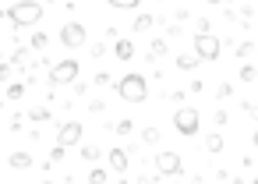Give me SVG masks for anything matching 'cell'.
<instances>
[{"label": "cell", "mask_w": 258, "mask_h": 184, "mask_svg": "<svg viewBox=\"0 0 258 184\" xmlns=\"http://www.w3.org/2000/svg\"><path fill=\"white\" fill-rule=\"evenodd\" d=\"M103 106H106L103 99H92V103H89V110H92V113H103Z\"/></svg>", "instance_id": "8d00e7d4"}, {"label": "cell", "mask_w": 258, "mask_h": 184, "mask_svg": "<svg viewBox=\"0 0 258 184\" xmlns=\"http://www.w3.org/2000/svg\"><path fill=\"white\" fill-rule=\"evenodd\" d=\"M219 53H223V39H219V36H212V32H205V36H195V57H198L202 64H212V60H219Z\"/></svg>", "instance_id": "5b68a950"}, {"label": "cell", "mask_w": 258, "mask_h": 184, "mask_svg": "<svg viewBox=\"0 0 258 184\" xmlns=\"http://www.w3.org/2000/svg\"><path fill=\"white\" fill-rule=\"evenodd\" d=\"M237 78L251 85V82H258V68H254V64H240V71H237Z\"/></svg>", "instance_id": "ffe728a7"}, {"label": "cell", "mask_w": 258, "mask_h": 184, "mask_svg": "<svg viewBox=\"0 0 258 184\" xmlns=\"http://www.w3.org/2000/svg\"><path fill=\"white\" fill-rule=\"evenodd\" d=\"M117 96L124 99V103H145L149 99V82H145V75H124L120 82H117Z\"/></svg>", "instance_id": "7a4b0ae2"}, {"label": "cell", "mask_w": 258, "mask_h": 184, "mask_svg": "<svg viewBox=\"0 0 258 184\" xmlns=\"http://www.w3.org/2000/svg\"><path fill=\"white\" fill-rule=\"evenodd\" d=\"M22 96H25V85H22V82H11V85L4 89V99H11V103L22 99Z\"/></svg>", "instance_id": "7402d4cb"}, {"label": "cell", "mask_w": 258, "mask_h": 184, "mask_svg": "<svg viewBox=\"0 0 258 184\" xmlns=\"http://www.w3.org/2000/svg\"><path fill=\"white\" fill-rule=\"evenodd\" d=\"M22 120H25V113H15L11 117V131H22Z\"/></svg>", "instance_id": "e575fe53"}, {"label": "cell", "mask_w": 258, "mask_h": 184, "mask_svg": "<svg viewBox=\"0 0 258 184\" xmlns=\"http://www.w3.org/2000/svg\"><path fill=\"white\" fill-rule=\"evenodd\" d=\"M11 78V64L8 60H0V82H8Z\"/></svg>", "instance_id": "d6a6232c"}, {"label": "cell", "mask_w": 258, "mask_h": 184, "mask_svg": "<svg viewBox=\"0 0 258 184\" xmlns=\"http://www.w3.org/2000/svg\"><path fill=\"white\" fill-rule=\"evenodd\" d=\"M226 120H230V113H226V110H216V117H212V124H219V128H223Z\"/></svg>", "instance_id": "f546056e"}, {"label": "cell", "mask_w": 258, "mask_h": 184, "mask_svg": "<svg viewBox=\"0 0 258 184\" xmlns=\"http://www.w3.org/2000/svg\"><path fill=\"white\" fill-rule=\"evenodd\" d=\"M92 82H96V85H110V82H113V78H110V75H106V71H99V75H96V78H92Z\"/></svg>", "instance_id": "836d02e7"}, {"label": "cell", "mask_w": 258, "mask_h": 184, "mask_svg": "<svg viewBox=\"0 0 258 184\" xmlns=\"http://www.w3.org/2000/svg\"><path fill=\"white\" fill-rule=\"evenodd\" d=\"M212 96H216V99H219V103H223V99H230V96H233V82H219V85H216V92H212Z\"/></svg>", "instance_id": "cb8c5ba5"}, {"label": "cell", "mask_w": 258, "mask_h": 184, "mask_svg": "<svg viewBox=\"0 0 258 184\" xmlns=\"http://www.w3.org/2000/svg\"><path fill=\"white\" fill-rule=\"evenodd\" d=\"M106 4L117 11H135V8H142V0H106Z\"/></svg>", "instance_id": "603a6c76"}, {"label": "cell", "mask_w": 258, "mask_h": 184, "mask_svg": "<svg viewBox=\"0 0 258 184\" xmlns=\"http://www.w3.org/2000/svg\"><path fill=\"white\" fill-rule=\"evenodd\" d=\"M202 142H205V152H209V156H219V152L226 149V142H223V135H219V131H212V135H205Z\"/></svg>", "instance_id": "4fadbf2b"}, {"label": "cell", "mask_w": 258, "mask_h": 184, "mask_svg": "<svg viewBox=\"0 0 258 184\" xmlns=\"http://www.w3.org/2000/svg\"><path fill=\"white\" fill-rule=\"evenodd\" d=\"M106 163H110V170H113V173H127L131 156H127V149H110V152H106Z\"/></svg>", "instance_id": "9c48e42d"}, {"label": "cell", "mask_w": 258, "mask_h": 184, "mask_svg": "<svg viewBox=\"0 0 258 184\" xmlns=\"http://www.w3.org/2000/svg\"><path fill=\"white\" fill-rule=\"evenodd\" d=\"M244 113H247L251 120H258V103H244Z\"/></svg>", "instance_id": "1f68e13d"}, {"label": "cell", "mask_w": 258, "mask_h": 184, "mask_svg": "<svg viewBox=\"0 0 258 184\" xmlns=\"http://www.w3.org/2000/svg\"><path fill=\"white\" fill-rule=\"evenodd\" d=\"M173 64H177V71H195V68H198L202 60H198L195 53H180V57H177Z\"/></svg>", "instance_id": "e0dca14e"}, {"label": "cell", "mask_w": 258, "mask_h": 184, "mask_svg": "<svg viewBox=\"0 0 258 184\" xmlns=\"http://www.w3.org/2000/svg\"><path fill=\"white\" fill-rule=\"evenodd\" d=\"M60 159H64V149L53 145V149H50V163H60Z\"/></svg>", "instance_id": "4dcf8cb0"}, {"label": "cell", "mask_w": 258, "mask_h": 184, "mask_svg": "<svg viewBox=\"0 0 258 184\" xmlns=\"http://www.w3.org/2000/svg\"><path fill=\"white\" fill-rule=\"evenodd\" d=\"M85 39H89V32H85V25H82V22H68V25L60 29V43H64L68 50L85 46Z\"/></svg>", "instance_id": "ba28073f"}, {"label": "cell", "mask_w": 258, "mask_h": 184, "mask_svg": "<svg viewBox=\"0 0 258 184\" xmlns=\"http://www.w3.org/2000/svg\"><path fill=\"white\" fill-rule=\"evenodd\" d=\"M32 64H36V60H32V50H29V46H15V50H11V68L32 71Z\"/></svg>", "instance_id": "8fae6325"}, {"label": "cell", "mask_w": 258, "mask_h": 184, "mask_svg": "<svg viewBox=\"0 0 258 184\" xmlns=\"http://www.w3.org/2000/svg\"><path fill=\"white\" fill-rule=\"evenodd\" d=\"M198 128H202L198 106H177V113H173V131L184 135V138H191V135H198Z\"/></svg>", "instance_id": "277c9868"}, {"label": "cell", "mask_w": 258, "mask_h": 184, "mask_svg": "<svg viewBox=\"0 0 258 184\" xmlns=\"http://www.w3.org/2000/svg\"><path fill=\"white\" fill-rule=\"evenodd\" d=\"M251 145H254V149H258V128H254V131H251Z\"/></svg>", "instance_id": "74e56055"}, {"label": "cell", "mask_w": 258, "mask_h": 184, "mask_svg": "<svg viewBox=\"0 0 258 184\" xmlns=\"http://www.w3.org/2000/svg\"><path fill=\"white\" fill-rule=\"evenodd\" d=\"M152 25H156V18H152V15H149V11H142V15H138V18H135V22H131V29H135V32H138V36H142V32H149V29H152Z\"/></svg>", "instance_id": "9a60e30c"}, {"label": "cell", "mask_w": 258, "mask_h": 184, "mask_svg": "<svg viewBox=\"0 0 258 184\" xmlns=\"http://www.w3.org/2000/svg\"><path fill=\"white\" fill-rule=\"evenodd\" d=\"M0 18H8V22L22 32V29H29V25H39L43 4H39V0H18V4H11L8 11H0Z\"/></svg>", "instance_id": "6da1fadb"}, {"label": "cell", "mask_w": 258, "mask_h": 184, "mask_svg": "<svg viewBox=\"0 0 258 184\" xmlns=\"http://www.w3.org/2000/svg\"><path fill=\"white\" fill-rule=\"evenodd\" d=\"M39 184H53V180H39Z\"/></svg>", "instance_id": "60d3db41"}, {"label": "cell", "mask_w": 258, "mask_h": 184, "mask_svg": "<svg viewBox=\"0 0 258 184\" xmlns=\"http://www.w3.org/2000/svg\"><path fill=\"white\" fill-rule=\"evenodd\" d=\"M46 46H50V36L46 32H32L29 36V50H46Z\"/></svg>", "instance_id": "d6986e66"}, {"label": "cell", "mask_w": 258, "mask_h": 184, "mask_svg": "<svg viewBox=\"0 0 258 184\" xmlns=\"http://www.w3.org/2000/svg\"><path fill=\"white\" fill-rule=\"evenodd\" d=\"M25 120H32V124H46V120H50V110H46V106H32Z\"/></svg>", "instance_id": "44dd1931"}, {"label": "cell", "mask_w": 258, "mask_h": 184, "mask_svg": "<svg viewBox=\"0 0 258 184\" xmlns=\"http://www.w3.org/2000/svg\"><path fill=\"white\" fill-rule=\"evenodd\" d=\"M89 57H92V60H103V57H106V43H92V46H89Z\"/></svg>", "instance_id": "4316f807"}, {"label": "cell", "mask_w": 258, "mask_h": 184, "mask_svg": "<svg viewBox=\"0 0 258 184\" xmlns=\"http://www.w3.org/2000/svg\"><path fill=\"white\" fill-rule=\"evenodd\" d=\"M202 89H205V82H202V78H195V82L187 85V92H202Z\"/></svg>", "instance_id": "d590c367"}, {"label": "cell", "mask_w": 258, "mask_h": 184, "mask_svg": "<svg viewBox=\"0 0 258 184\" xmlns=\"http://www.w3.org/2000/svg\"><path fill=\"white\" fill-rule=\"evenodd\" d=\"M251 184H258V177H251Z\"/></svg>", "instance_id": "b9f144b4"}, {"label": "cell", "mask_w": 258, "mask_h": 184, "mask_svg": "<svg viewBox=\"0 0 258 184\" xmlns=\"http://www.w3.org/2000/svg\"><path fill=\"white\" fill-rule=\"evenodd\" d=\"M106 180H110V173H106L103 166H92V170H89V184H106Z\"/></svg>", "instance_id": "d4e9b609"}, {"label": "cell", "mask_w": 258, "mask_h": 184, "mask_svg": "<svg viewBox=\"0 0 258 184\" xmlns=\"http://www.w3.org/2000/svg\"><path fill=\"white\" fill-rule=\"evenodd\" d=\"M82 138H85L82 120H64V124L57 128V145H60V149H71V145H78Z\"/></svg>", "instance_id": "52a82bcc"}, {"label": "cell", "mask_w": 258, "mask_h": 184, "mask_svg": "<svg viewBox=\"0 0 258 184\" xmlns=\"http://www.w3.org/2000/svg\"><path fill=\"white\" fill-rule=\"evenodd\" d=\"M180 170H184V163H180V156L173 149H159L156 152V173L159 177H180Z\"/></svg>", "instance_id": "8992f818"}, {"label": "cell", "mask_w": 258, "mask_h": 184, "mask_svg": "<svg viewBox=\"0 0 258 184\" xmlns=\"http://www.w3.org/2000/svg\"><path fill=\"white\" fill-rule=\"evenodd\" d=\"M0 110H4V96H0Z\"/></svg>", "instance_id": "ab89813d"}, {"label": "cell", "mask_w": 258, "mask_h": 184, "mask_svg": "<svg viewBox=\"0 0 258 184\" xmlns=\"http://www.w3.org/2000/svg\"><path fill=\"white\" fill-rule=\"evenodd\" d=\"M32 163H36V159H32L29 149H15V152L8 156V166H11V170H32Z\"/></svg>", "instance_id": "30bf717a"}, {"label": "cell", "mask_w": 258, "mask_h": 184, "mask_svg": "<svg viewBox=\"0 0 258 184\" xmlns=\"http://www.w3.org/2000/svg\"><path fill=\"white\" fill-rule=\"evenodd\" d=\"M106 131H113V135H120V138H127V135L135 131V120H131V117H120L117 124L110 120V124H106Z\"/></svg>", "instance_id": "5bb4252c"}, {"label": "cell", "mask_w": 258, "mask_h": 184, "mask_svg": "<svg viewBox=\"0 0 258 184\" xmlns=\"http://www.w3.org/2000/svg\"><path fill=\"white\" fill-rule=\"evenodd\" d=\"M159 138H163V131H159L156 124H149V128H142V142H145V145H159Z\"/></svg>", "instance_id": "ac0fdd59"}, {"label": "cell", "mask_w": 258, "mask_h": 184, "mask_svg": "<svg viewBox=\"0 0 258 184\" xmlns=\"http://www.w3.org/2000/svg\"><path fill=\"white\" fill-rule=\"evenodd\" d=\"M205 4H223V0H205Z\"/></svg>", "instance_id": "f35d334b"}, {"label": "cell", "mask_w": 258, "mask_h": 184, "mask_svg": "<svg viewBox=\"0 0 258 184\" xmlns=\"http://www.w3.org/2000/svg\"><path fill=\"white\" fill-rule=\"evenodd\" d=\"M99 156H103V152H99V145H85V149H82V159H85V163H96Z\"/></svg>", "instance_id": "484cf974"}, {"label": "cell", "mask_w": 258, "mask_h": 184, "mask_svg": "<svg viewBox=\"0 0 258 184\" xmlns=\"http://www.w3.org/2000/svg\"><path fill=\"white\" fill-rule=\"evenodd\" d=\"M184 96H187V89H173V92H166V103H184Z\"/></svg>", "instance_id": "f1b7e54d"}, {"label": "cell", "mask_w": 258, "mask_h": 184, "mask_svg": "<svg viewBox=\"0 0 258 184\" xmlns=\"http://www.w3.org/2000/svg\"><path fill=\"white\" fill-rule=\"evenodd\" d=\"M78 75H82V64H78L75 57H68V60H57V64H50V71H46V82H50L53 89H60V85H75V82H78Z\"/></svg>", "instance_id": "3957f363"}, {"label": "cell", "mask_w": 258, "mask_h": 184, "mask_svg": "<svg viewBox=\"0 0 258 184\" xmlns=\"http://www.w3.org/2000/svg\"><path fill=\"white\" fill-rule=\"evenodd\" d=\"M0 36H4V32H0Z\"/></svg>", "instance_id": "7bdbcfd3"}, {"label": "cell", "mask_w": 258, "mask_h": 184, "mask_svg": "<svg viewBox=\"0 0 258 184\" xmlns=\"http://www.w3.org/2000/svg\"><path fill=\"white\" fill-rule=\"evenodd\" d=\"M149 53H152V57L159 60V57H166V53H170V43H166L163 36H156V39L149 43Z\"/></svg>", "instance_id": "2e32d148"}, {"label": "cell", "mask_w": 258, "mask_h": 184, "mask_svg": "<svg viewBox=\"0 0 258 184\" xmlns=\"http://www.w3.org/2000/svg\"><path fill=\"white\" fill-rule=\"evenodd\" d=\"M251 53H258V46H254V43H240V46H237V57H240V60H247Z\"/></svg>", "instance_id": "83f0119b"}, {"label": "cell", "mask_w": 258, "mask_h": 184, "mask_svg": "<svg viewBox=\"0 0 258 184\" xmlns=\"http://www.w3.org/2000/svg\"><path fill=\"white\" fill-rule=\"evenodd\" d=\"M113 57H117V60H131V57H135V43L124 39V36L113 39Z\"/></svg>", "instance_id": "7c38bea8"}]
</instances>
